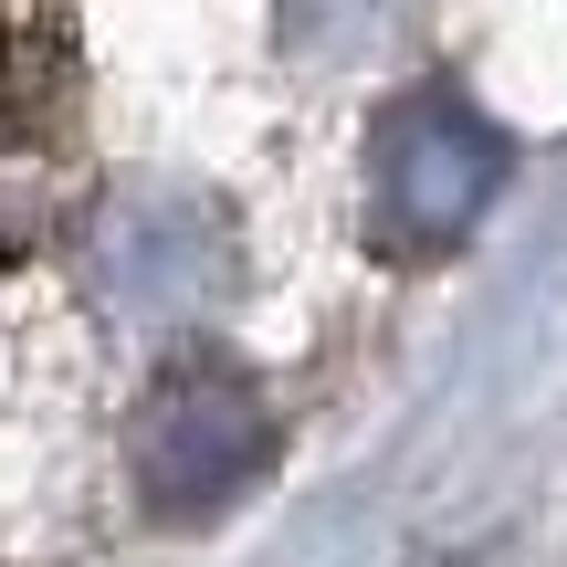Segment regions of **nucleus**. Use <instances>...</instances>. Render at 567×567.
I'll use <instances>...</instances> for the list:
<instances>
[{
	"mask_svg": "<svg viewBox=\"0 0 567 567\" xmlns=\"http://www.w3.org/2000/svg\"><path fill=\"white\" fill-rule=\"evenodd\" d=\"M126 473L158 526H210L274 473V400L221 347H179L126 421Z\"/></svg>",
	"mask_w": 567,
	"mask_h": 567,
	"instance_id": "f257e3e1",
	"label": "nucleus"
},
{
	"mask_svg": "<svg viewBox=\"0 0 567 567\" xmlns=\"http://www.w3.org/2000/svg\"><path fill=\"white\" fill-rule=\"evenodd\" d=\"M505 189V137L494 116H473L452 84H421L379 116V147H368V210H379L389 252H452Z\"/></svg>",
	"mask_w": 567,
	"mask_h": 567,
	"instance_id": "f03ea898",
	"label": "nucleus"
}]
</instances>
